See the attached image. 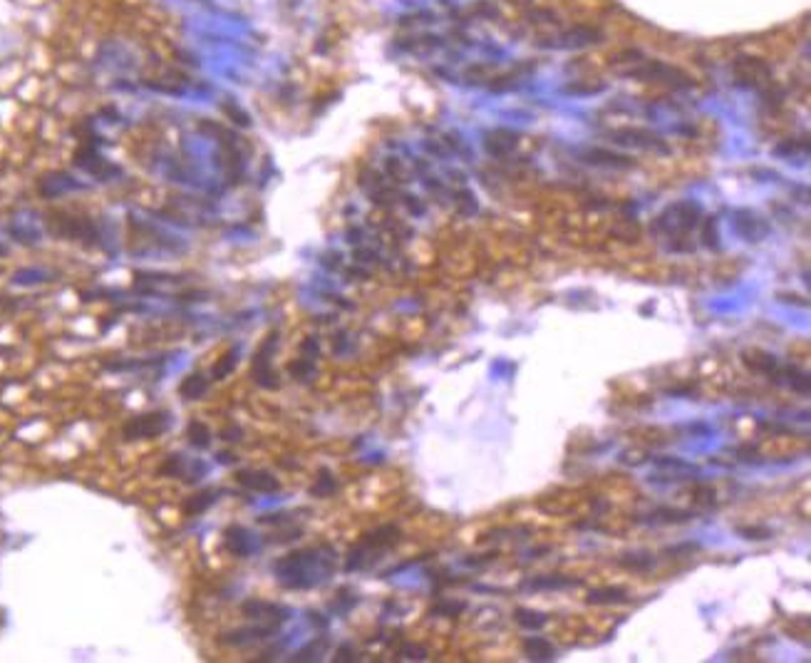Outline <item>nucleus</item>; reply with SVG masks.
I'll use <instances>...</instances> for the list:
<instances>
[{
    "instance_id": "1",
    "label": "nucleus",
    "mask_w": 811,
    "mask_h": 663,
    "mask_svg": "<svg viewBox=\"0 0 811 663\" xmlns=\"http://www.w3.org/2000/svg\"><path fill=\"white\" fill-rule=\"evenodd\" d=\"M169 420L164 413H152V415H139V418L129 420L124 425V435L127 438H154V435L164 433Z\"/></svg>"
},
{
    "instance_id": "2",
    "label": "nucleus",
    "mask_w": 811,
    "mask_h": 663,
    "mask_svg": "<svg viewBox=\"0 0 811 663\" xmlns=\"http://www.w3.org/2000/svg\"><path fill=\"white\" fill-rule=\"evenodd\" d=\"M239 482L249 490L258 492H273L278 490V480L271 477L268 472H239Z\"/></svg>"
},
{
    "instance_id": "3",
    "label": "nucleus",
    "mask_w": 811,
    "mask_h": 663,
    "mask_svg": "<svg viewBox=\"0 0 811 663\" xmlns=\"http://www.w3.org/2000/svg\"><path fill=\"white\" fill-rule=\"evenodd\" d=\"M523 654H526L528 659L548 661L553 659V646L548 644L546 639H528L526 644H523Z\"/></svg>"
},
{
    "instance_id": "4",
    "label": "nucleus",
    "mask_w": 811,
    "mask_h": 663,
    "mask_svg": "<svg viewBox=\"0 0 811 663\" xmlns=\"http://www.w3.org/2000/svg\"><path fill=\"white\" fill-rule=\"evenodd\" d=\"M206 388H209V383H206V378H201V375H189V378L181 383V395L184 398H201V395L206 393Z\"/></svg>"
},
{
    "instance_id": "5",
    "label": "nucleus",
    "mask_w": 811,
    "mask_h": 663,
    "mask_svg": "<svg viewBox=\"0 0 811 663\" xmlns=\"http://www.w3.org/2000/svg\"><path fill=\"white\" fill-rule=\"evenodd\" d=\"M628 596H626V591L623 589H598V591H593L591 594V604H616V601H626Z\"/></svg>"
},
{
    "instance_id": "6",
    "label": "nucleus",
    "mask_w": 811,
    "mask_h": 663,
    "mask_svg": "<svg viewBox=\"0 0 811 663\" xmlns=\"http://www.w3.org/2000/svg\"><path fill=\"white\" fill-rule=\"evenodd\" d=\"M516 621L523 626V629H541L543 624H546V619H543V614H536V611H528V609H516Z\"/></svg>"
},
{
    "instance_id": "7",
    "label": "nucleus",
    "mask_w": 811,
    "mask_h": 663,
    "mask_svg": "<svg viewBox=\"0 0 811 663\" xmlns=\"http://www.w3.org/2000/svg\"><path fill=\"white\" fill-rule=\"evenodd\" d=\"M209 438H211V433H209V428H206L204 423H199V420H196V423L189 425V442L194 447H206L211 442Z\"/></svg>"
},
{
    "instance_id": "8",
    "label": "nucleus",
    "mask_w": 811,
    "mask_h": 663,
    "mask_svg": "<svg viewBox=\"0 0 811 663\" xmlns=\"http://www.w3.org/2000/svg\"><path fill=\"white\" fill-rule=\"evenodd\" d=\"M211 502H214V495H211V492H204V495L194 497V500L189 502V512H201V510H206V507H209Z\"/></svg>"
},
{
    "instance_id": "9",
    "label": "nucleus",
    "mask_w": 811,
    "mask_h": 663,
    "mask_svg": "<svg viewBox=\"0 0 811 663\" xmlns=\"http://www.w3.org/2000/svg\"><path fill=\"white\" fill-rule=\"evenodd\" d=\"M231 368H234V355H226V360H221V363L214 368V375H216V378H224V375L229 373Z\"/></svg>"
}]
</instances>
